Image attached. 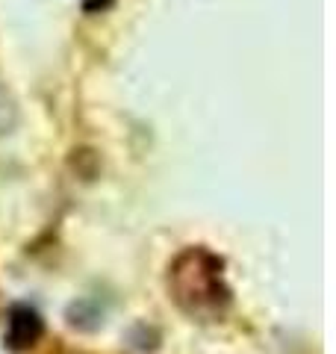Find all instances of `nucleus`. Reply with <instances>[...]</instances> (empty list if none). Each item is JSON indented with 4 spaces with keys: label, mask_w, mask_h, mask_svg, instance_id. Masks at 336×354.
I'll list each match as a JSON object with an SVG mask.
<instances>
[{
    "label": "nucleus",
    "mask_w": 336,
    "mask_h": 354,
    "mask_svg": "<svg viewBox=\"0 0 336 354\" xmlns=\"http://www.w3.org/2000/svg\"><path fill=\"white\" fill-rule=\"evenodd\" d=\"M41 316L36 313L32 307L27 304H15L12 310H9V322H6V339L12 342L15 348H27L32 346L39 337H41Z\"/></svg>",
    "instance_id": "obj_1"
}]
</instances>
